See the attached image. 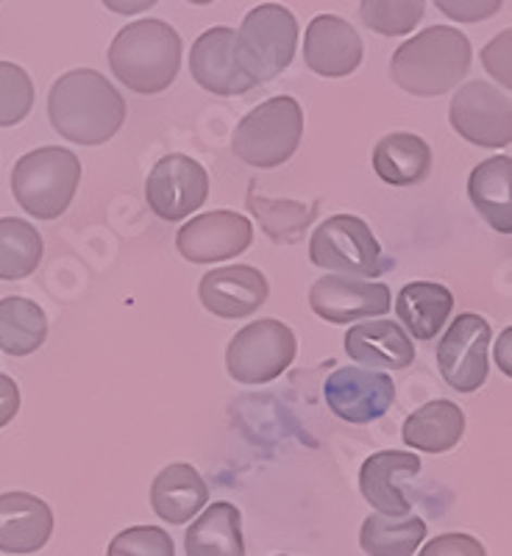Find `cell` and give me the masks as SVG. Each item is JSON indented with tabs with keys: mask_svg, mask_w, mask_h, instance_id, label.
Returning <instances> with one entry per match:
<instances>
[{
	"mask_svg": "<svg viewBox=\"0 0 512 556\" xmlns=\"http://www.w3.org/2000/svg\"><path fill=\"white\" fill-rule=\"evenodd\" d=\"M190 76L212 96H242L257 84L240 67L235 48V28L215 26L192 42Z\"/></svg>",
	"mask_w": 512,
	"mask_h": 556,
	"instance_id": "15",
	"label": "cell"
},
{
	"mask_svg": "<svg viewBox=\"0 0 512 556\" xmlns=\"http://www.w3.org/2000/svg\"><path fill=\"white\" fill-rule=\"evenodd\" d=\"M424 540L426 523L415 515H367L360 531V545L367 556H412Z\"/></svg>",
	"mask_w": 512,
	"mask_h": 556,
	"instance_id": "28",
	"label": "cell"
},
{
	"mask_svg": "<svg viewBox=\"0 0 512 556\" xmlns=\"http://www.w3.org/2000/svg\"><path fill=\"white\" fill-rule=\"evenodd\" d=\"M346 354L365 367L407 370L415 362V345L410 334L392 320L354 323L346 334Z\"/></svg>",
	"mask_w": 512,
	"mask_h": 556,
	"instance_id": "20",
	"label": "cell"
},
{
	"mask_svg": "<svg viewBox=\"0 0 512 556\" xmlns=\"http://www.w3.org/2000/svg\"><path fill=\"white\" fill-rule=\"evenodd\" d=\"M253 215L260 217L262 226H265L267 237L273 242H298L301 240V231L310 226V220L315 217V206H301V203L292 201H265V198H248Z\"/></svg>",
	"mask_w": 512,
	"mask_h": 556,
	"instance_id": "31",
	"label": "cell"
},
{
	"mask_svg": "<svg viewBox=\"0 0 512 556\" xmlns=\"http://www.w3.org/2000/svg\"><path fill=\"white\" fill-rule=\"evenodd\" d=\"M187 556H246L242 515L235 504L217 501L184 534Z\"/></svg>",
	"mask_w": 512,
	"mask_h": 556,
	"instance_id": "24",
	"label": "cell"
},
{
	"mask_svg": "<svg viewBox=\"0 0 512 556\" xmlns=\"http://www.w3.org/2000/svg\"><path fill=\"white\" fill-rule=\"evenodd\" d=\"M112 76L139 96L165 92L182 67V37L165 20H137L109 45Z\"/></svg>",
	"mask_w": 512,
	"mask_h": 556,
	"instance_id": "3",
	"label": "cell"
},
{
	"mask_svg": "<svg viewBox=\"0 0 512 556\" xmlns=\"http://www.w3.org/2000/svg\"><path fill=\"white\" fill-rule=\"evenodd\" d=\"M20 412V387L12 376L0 374V429L9 426Z\"/></svg>",
	"mask_w": 512,
	"mask_h": 556,
	"instance_id": "37",
	"label": "cell"
},
{
	"mask_svg": "<svg viewBox=\"0 0 512 556\" xmlns=\"http://www.w3.org/2000/svg\"><path fill=\"white\" fill-rule=\"evenodd\" d=\"M512 159L494 156L474 167L469 178V195L482 217L496 228L499 235H512Z\"/></svg>",
	"mask_w": 512,
	"mask_h": 556,
	"instance_id": "26",
	"label": "cell"
},
{
	"mask_svg": "<svg viewBox=\"0 0 512 556\" xmlns=\"http://www.w3.org/2000/svg\"><path fill=\"white\" fill-rule=\"evenodd\" d=\"M112 14H139L157 7L159 0H101Z\"/></svg>",
	"mask_w": 512,
	"mask_h": 556,
	"instance_id": "38",
	"label": "cell"
},
{
	"mask_svg": "<svg viewBox=\"0 0 512 556\" xmlns=\"http://www.w3.org/2000/svg\"><path fill=\"white\" fill-rule=\"evenodd\" d=\"M240 67L253 84H267L290 67L298 48V20L287 7L262 3L253 7L235 31Z\"/></svg>",
	"mask_w": 512,
	"mask_h": 556,
	"instance_id": "6",
	"label": "cell"
},
{
	"mask_svg": "<svg viewBox=\"0 0 512 556\" xmlns=\"http://www.w3.org/2000/svg\"><path fill=\"white\" fill-rule=\"evenodd\" d=\"M209 198V173L192 156L171 153L151 167L146 181V201L157 217L167 223L184 220Z\"/></svg>",
	"mask_w": 512,
	"mask_h": 556,
	"instance_id": "10",
	"label": "cell"
},
{
	"mask_svg": "<svg viewBox=\"0 0 512 556\" xmlns=\"http://www.w3.org/2000/svg\"><path fill=\"white\" fill-rule=\"evenodd\" d=\"M253 242V226L246 215L237 212H203L184 223L176 235V248L187 262L212 265V262L235 260L246 253Z\"/></svg>",
	"mask_w": 512,
	"mask_h": 556,
	"instance_id": "12",
	"label": "cell"
},
{
	"mask_svg": "<svg viewBox=\"0 0 512 556\" xmlns=\"http://www.w3.org/2000/svg\"><path fill=\"white\" fill-rule=\"evenodd\" d=\"M426 0H360V20L382 37H404L424 20Z\"/></svg>",
	"mask_w": 512,
	"mask_h": 556,
	"instance_id": "30",
	"label": "cell"
},
{
	"mask_svg": "<svg viewBox=\"0 0 512 556\" xmlns=\"http://www.w3.org/2000/svg\"><path fill=\"white\" fill-rule=\"evenodd\" d=\"M510 42H512V31H501L494 42L487 45L485 51H482V64L490 76L496 78L499 84H504V89H510Z\"/></svg>",
	"mask_w": 512,
	"mask_h": 556,
	"instance_id": "36",
	"label": "cell"
},
{
	"mask_svg": "<svg viewBox=\"0 0 512 556\" xmlns=\"http://www.w3.org/2000/svg\"><path fill=\"white\" fill-rule=\"evenodd\" d=\"M465 434V412L454 401H429L404 420L401 440L424 454H446Z\"/></svg>",
	"mask_w": 512,
	"mask_h": 556,
	"instance_id": "22",
	"label": "cell"
},
{
	"mask_svg": "<svg viewBox=\"0 0 512 556\" xmlns=\"http://www.w3.org/2000/svg\"><path fill=\"white\" fill-rule=\"evenodd\" d=\"M301 137H304V112L296 98L278 96L251 109L237 123L232 151L248 167L273 170L298 151Z\"/></svg>",
	"mask_w": 512,
	"mask_h": 556,
	"instance_id": "5",
	"label": "cell"
},
{
	"mask_svg": "<svg viewBox=\"0 0 512 556\" xmlns=\"http://www.w3.org/2000/svg\"><path fill=\"white\" fill-rule=\"evenodd\" d=\"M34 109V81L20 64L0 62V128L23 123Z\"/></svg>",
	"mask_w": 512,
	"mask_h": 556,
	"instance_id": "32",
	"label": "cell"
},
{
	"mask_svg": "<svg viewBox=\"0 0 512 556\" xmlns=\"http://www.w3.org/2000/svg\"><path fill=\"white\" fill-rule=\"evenodd\" d=\"M510 340H512V331L507 329L504 334H501L499 345H496V359H499V367L504 370L507 376L512 374V367H510Z\"/></svg>",
	"mask_w": 512,
	"mask_h": 556,
	"instance_id": "39",
	"label": "cell"
},
{
	"mask_svg": "<svg viewBox=\"0 0 512 556\" xmlns=\"http://www.w3.org/2000/svg\"><path fill=\"white\" fill-rule=\"evenodd\" d=\"M451 128L479 148H504L512 139L510 98L487 81H469L457 89L449 109Z\"/></svg>",
	"mask_w": 512,
	"mask_h": 556,
	"instance_id": "9",
	"label": "cell"
},
{
	"mask_svg": "<svg viewBox=\"0 0 512 556\" xmlns=\"http://www.w3.org/2000/svg\"><path fill=\"white\" fill-rule=\"evenodd\" d=\"M271 287L265 273L248 265H232L209 270L198 285V298L203 309L223 320H240V317L260 312L265 306Z\"/></svg>",
	"mask_w": 512,
	"mask_h": 556,
	"instance_id": "16",
	"label": "cell"
},
{
	"mask_svg": "<svg viewBox=\"0 0 512 556\" xmlns=\"http://www.w3.org/2000/svg\"><path fill=\"white\" fill-rule=\"evenodd\" d=\"M48 317L37 301L9 295L0 301V351L9 356H28L45 345Z\"/></svg>",
	"mask_w": 512,
	"mask_h": 556,
	"instance_id": "27",
	"label": "cell"
},
{
	"mask_svg": "<svg viewBox=\"0 0 512 556\" xmlns=\"http://www.w3.org/2000/svg\"><path fill=\"white\" fill-rule=\"evenodd\" d=\"M374 170L382 181L392 187L421 184L432 170V148L417 134H387L374 148Z\"/></svg>",
	"mask_w": 512,
	"mask_h": 556,
	"instance_id": "23",
	"label": "cell"
},
{
	"mask_svg": "<svg viewBox=\"0 0 512 556\" xmlns=\"http://www.w3.org/2000/svg\"><path fill=\"white\" fill-rule=\"evenodd\" d=\"M435 7L454 23H482L496 17L504 0H435Z\"/></svg>",
	"mask_w": 512,
	"mask_h": 556,
	"instance_id": "34",
	"label": "cell"
},
{
	"mask_svg": "<svg viewBox=\"0 0 512 556\" xmlns=\"http://www.w3.org/2000/svg\"><path fill=\"white\" fill-rule=\"evenodd\" d=\"M187 3H196V7H209V3H215V0H187Z\"/></svg>",
	"mask_w": 512,
	"mask_h": 556,
	"instance_id": "40",
	"label": "cell"
},
{
	"mask_svg": "<svg viewBox=\"0 0 512 556\" xmlns=\"http://www.w3.org/2000/svg\"><path fill=\"white\" fill-rule=\"evenodd\" d=\"M82 184V165L67 148H37L17 159L12 192L20 208L37 220H57L70 208Z\"/></svg>",
	"mask_w": 512,
	"mask_h": 556,
	"instance_id": "4",
	"label": "cell"
},
{
	"mask_svg": "<svg viewBox=\"0 0 512 556\" xmlns=\"http://www.w3.org/2000/svg\"><path fill=\"white\" fill-rule=\"evenodd\" d=\"M323 399L340 420L371 424L390 412L396 401V384L387 374L367 367H340L323 384Z\"/></svg>",
	"mask_w": 512,
	"mask_h": 556,
	"instance_id": "13",
	"label": "cell"
},
{
	"mask_svg": "<svg viewBox=\"0 0 512 556\" xmlns=\"http://www.w3.org/2000/svg\"><path fill=\"white\" fill-rule=\"evenodd\" d=\"M310 306L326 323H360L371 317H382L392 309L390 287L382 281L348 276H323L310 290Z\"/></svg>",
	"mask_w": 512,
	"mask_h": 556,
	"instance_id": "14",
	"label": "cell"
},
{
	"mask_svg": "<svg viewBox=\"0 0 512 556\" xmlns=\"http://www.w3.org/2000/svg\"><path fill=\"white\" fill-rule=\"evenodd\" d=\"M107 556H176V543L159 526H132L109 543Z\"/></svg>",
	"mask_w": 512,
	"mask_h": 556,
	"instance_id": "33",
	"label": "cell"
},
{
	"mask_svg": "<svg viewBox=\"0 0 512 556\" xmlns=\"http://www.w3.org/2000/svg\"><path fill=\"white\" fill-rule=\"evenodd\" d=\"M365 48L351 23L335 14H321L307 26L304 59L307 67L323 78H346L360 67Z\"/></svg>",
	"mask_w": 512,
	"mask_h": 556,
	"instance_id": "17",
	"label": "cell"
},
{
	"mask_svg": "<svg viewBox=\"0 0 512 556\" xmlns=\"http://www.w3.org/2000/svg\"><path fill=\"white\" fill-rule=\"evenodd\" d=\"M312 265L335 276L379 278L396 267V260L382 253L379 240L362 217L335 215L315 228L310 240Z\"/></svg>",
	"mask_w": 512,
	"mask_h": 556,
	"instance_id": "7",
	"label": "cell"
},
{
	"mask_svg": "<svg viewBox=\"0 0 512 556\" xmlns=\"http://www.w3.org/2000/svg\"><path fill=\"white\" fill-rule=\"evenodd\" d=\"M454 309V295L449 287L435 281H412L401 287L396 298V315L415 340H435Z\"/></svg>",
	"mask_w": 512,
	"mask_h": 556,
	"instance_id": "25",
	"label": "cell"
},
{
	"mask_svg": "<svg viewBox=\"0 0 512 556\" xmlns=\"http://www.w3.org/2000/svg\"><path fill=\"white\" fill-rule=\"evenodd\" d=\"M487 348L490 323L482 315L465 312L457 317L437 342V367L446 384L457 392H476L487 379Z\"/></svg>",
	"mask_w": 512,
	"mask_h": 556,
	"instance_id": "11",
	"label": "cell"
},
{
	"mask_svg": "<svg viewBox=\"0 0 512 556\" xmlns=\"http://www.w3.org/2000/svg\"><path fill=\"white\" fill-rule=\"evenodd\" d=\"M417 556H487V551L485 545L476 538H471V534L449 531V534H440V538L432 540L429 545H424V551Z\"/></svg>",
	"mask_w": 512,
	"mask_h": 556,
	"instance_id": "35",
	"label": "cell"
},
{
	"mask_svg": "<svg viewBox=\"0 0 512 556\" xmlns=\"http://www.w3.org/2000/svg\"><path fill=\"white\" fill-rule=\"evenodd\" d=\"M48 117L59 137L73 146L96 148L123 128L126 101L98 70H70L51 87Z\"/></svg>",
	"mask_w": 512,
	"mask_h": 556,
	"instance_id": "1",
	"label": "cell"
},
{
	"mask_svg": "<svg viewBox=\"0 0 512 556\" xmlns=\"http://www.w3.org/2000/svg\"><path fill=\"white\" fill-rule=\"evenodd\" d=\"M209 501V486L192 465H167L151 484V506L171 526L190 523Z\"/></svg>",
	"mask_w": 512,
	"mask_h": 556,
	"instance_id": "21",
	"label": "cell"
},
{
	"mask_svg": "<svg viewBox=\"0 0 512 556\" xmlns=\"http://www.w3.org/2000/svg\"><path fill=\"white\" fill-rule=\"evenodd\" d=\"M42 262V237L32 223L0 217V281L28 278Z\"/></svg>",
	"mask_w": 512,
	"mask_h": 556,
	"instance_id": "29",
	"label": "cell"
},
{
	"mask_svg": "<svg viewBox=\"0 0 512 556\" xmlns=\"http://www.w3.org/2000/svg\"><path fill=\"white\" fill-rule=\"evenodd\" d=\"M298 342L290 326L276 317H262L248 323L228 342L226 367L228 376L240 384H267L278 379L292 365Z\"/></svg>",
	"mask_w": 512,
	"mask_h": 556,
	"instance_id": "8",
	"label": "cell"
},
{
	"mask_svg": "<svg viewBox=\"0 0 512 556\" xmlns=\"http://www.w3.org/2000/svg\"><path fill=\"white\" fill-rule=\"evenodd\" d=\"M417 473H421V456L407 451H379L362 462L360 490L367 504L379 509V515L404 518L412 513V501L401 490V479Z\"/></svg>",
	"mask_w": 512,
	"mask_h": 556,
	"instance_id": "18",
	"label": "cell"
},
{
	"mask_svg": "<svg viewBox=\"0 0 512 556\" xmlns=\"http://www.w3.org/2000/svg\"><path fill=\"white\" fill-rule=\"evenodd\" d=\"M53 534L51 506L32 493L0 495V551L34 554L45 548Z\"/></svg>",
	"mask_w": 512,
	"mask_h": 556,
	"instance_id": "19",
	"label": "cell"
},
{
	"mask_svg": "<svg viewBox=\"0 0 512 556\" xmlns=\"http://www.w3.org/2000/svg\"><path fill=\"white\" fill-rule=\"evenodd\" d=\"M471 42L451 26H432L407 39L390 59V76L404 92L437 98L460 87L471 70Z\"/></svg>",
	"mask_w": 512,
	"mask_h": 556,
	"instance_id": "2",
	"label": "cell"
}]
</instances>
